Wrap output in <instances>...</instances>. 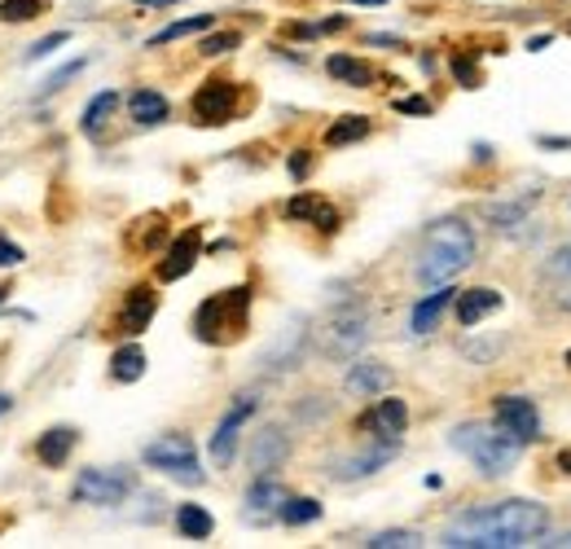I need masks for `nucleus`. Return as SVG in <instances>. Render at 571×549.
<instances>
[{"instance_id":"26","label":"nucleus","mask_w":571,"mask_h":549,"mask_svg":"<svg viewBox=\"0 0 571 549\" xmlns=\"http://www.w3.org/2000/svg\"><path fill=\"white\" fill-rule=\"evenodd\" d=\"M207 27H212V13L181 18V22L163 27V31H154V35H150V49H163V44H172V40H185V35H198V31H207Z\"/></svg>"},{"instance_id":"20","label":"nucleus","mask_w":571,"mask_h":549,"mask_svg":"<svg viewBox=\"0 0 571 549\" xmlns=\"http://www.w3.org/2000/svg\"><path fill=\"white\" fill-rule=\"evenodd\" d=\"M286 216H290V220H308V224H317L322 233H335V228H339V212H335L326 199H317V194H299V199H290Z\"/></svg>"},{"instance_id":"42","label":"nucleus","mask_w":571,"mask_h":549,"mask_svg":"<svg viewBox=\"0 0 571 549\" xmlns=\"http://www.w3.org/2000/svg\"><path fill=\"white\" fill-rule=\"evenodd\" d=\"M9 409H13V400H9V396H4V392H0V418H4V414H9Z\"/></svg>"},{"instance_id":"22","label":"nucleus","mask_w":571,"mask_h":549,"mask_svg":"<svg viewBox=\"0 0 571 549\" xmlns=\"http://www.w3.org/2000/svg\"><path fill=\"white\" fill-rule=\"evenodd\" d=\"M286 501V488L273 484V475H255V484L246 488V506H251V519H259L264 510H282Z\"/></svg>"},{"instance_id":"23","label":"nucleus","mask_w":571,"mask_h":549,"mask_svg":"<svg viewBox=\"0 0 571 549\" xmlns=\"http://www.w3.org/2000/svg\"><path fill=\"white\" fill-rule=\"evenodd\" d=\"M396 448H400V444H383V448H369V453H360V457H347V461H339L335 479H360V475H374L378 466H387V461L396 457Z\"/></svg>"},{"instance_id":"31","label":"nucleus","mask_w":571,"mask_h":549,"mask_svg":"<svg viewBox=\"0 0 571 549\" xmlns=\"http://www.w3.org/2000/svg\"><path fill=\"white\" fill-rule=\"evenodd\" d=\"M84 67H89V58H75V62H67V67H58L53 75H44L40 80V89H35V98H49V93H62L75 75H84Z\"/></svg>"},{"instance_id":"36","label":"nucleus","mask_w":571,"mask_h":549,"mask_svg":"<svg viewBox=\"0 0 571 549\" xmlns=\"http://www.w3.org/2000/svg\"><path fill=\"white\" fill-rule=\"evenodd\" d=\"M237 44H242L237 31H221V35H207V40H203V53H207V58H221V53L237 49Z\"/></svg>"},{"instance_id":"8","label":"nucleus","mask_w":571,"mask_h":549,"mask_svg":"<svg viewBox=\"0 0 571 549\" xmlns=\"http://www.w3.org/2000/svg\"><path fill=\"white\" fill-rule=\"evenodd\" d=\"M255 409H259V396H255V392H242V396L228 405V414L221 418V427H216V436H212V461H216V466H228V461H233L237 436H242V427L255 418Z\"/></svg>"},{"instance_id":"15","label":"nucleus","mask_w":571,"mask_h":549,"mask_svg":"<svg viewBox=\"0 0 571 549\" xmlns=\"http://www.w3.org/2000/svg\"><path fill=\"white\" fill-rule=\"evenodd\" d=\"M453 308H457V322H461V326H479L483 317H492V313L501 308V291H492V286L457 291Z\"/></svg>"},{"instance_id":"1","label":"nucleus","mask_w":571,"mask_h":549,"mask_svg":"<svg viewBox=\"0 0 571 549\" xmlns=\"http://www.w3.org/2000/svg\"><path fill=\"white\" fill-rule=\"evenodd\" d=\"M550 532V510L541 501H497L466 510L453 528L445 532L449 549H514L532 546Z\"/></svg>"},{"instance_id":"37","label":"nucleus","mask_w":571,"mask_h":549,"mask_svg":"<svg viewBox=\"0 0 571 549\" xmlns=\"http://www.w3.org/2000/svg\"><path fill=\"white\" fill-rule=\"evenodd\" d=\"M545 277H563V282L571 277V242H568V246H559V251L550 255V264H545Z\"/></svg>"},{"instance_id":"21","label":"nucleus","mask_w":571,"mask_h":549,"mask_svg":"<svg viewBox=\"0 0 571 549\" xmlns=\"http://www.w3.org/2000/svg\"><path fill=\"white\" fill-rule=\"evenodd\" d=\"M128 114L141 123V128H150V123H163L172 106H167V98L163 93H154V89H136L132 98H128Z\"/></svg>"},{"instance_id":"10","label":"nucleus","mask_w":571,"mask_h":549,"mask_svg":"<svg viewBox=\"0 0 571 549\" xmlns=\"http://www.w3.org/2000/svg\"><path fill=\"white\" fill-rule=\"evenodd\" d=\"M304 347H308V317H295L290 326L277 334V343L264 352V369L268 374H286V369H295L299 365V356H304Z\"/></svg>"},{"instance_id":"13","label":"nucleus","mask_w":571,"mask_h":549,"mask_svg":"<svg viewBox=\"0 0 571 549\" xmlns=\"http://www.w3.org/2000/svg\"><path fill=\"white\" fill-rule=\"evenodd\" d=\"M198 255H203V233H198V228L181 233V237L167 246L163 264H159V282H181V277L198 264Z\"/></svg>"},{"instance_id":"11","label":"nucleus","mask_w":571,"mask_h":549,"mask_svg":"<svg viewBox=\"0 0 571 549\" xmlns=\"http://www.w3.org/2000/svg\"><path fill=\"white\" fill-rule=\"evenodd\" d=\"M233 106H237V84H228V80H207V84L194 93V114H198V123H228V119H233Z\"/></svg>"},{"instance_id":"47","label":"nucleus","mask_w":571,"mask_h":549,"mask_svg":"<svg viewBox=\"0 0 571 549\" xmlns=\"http://www.w3.org/2000/svg\"><path fill=\"white\" fill-rule=\"evenodd\" d=\"M4 295H9V291H4V286H0V304H4Z\"/></svg>"},{"instance_id":"30","label":"nucleus","mask_w":571,"mask_h":549,"mask_svg":"<svg viewBox=\"0 0 571 549\" xmlns=\"http://www.w3.org/2000/svg\"><path fill=\"white\" fill-rule=\"evenodd\" d=\"M114 110H119V93H98V98L89 102V110H84V119H80V123H84V132H89V136H98V132L111 123Z\"/></svg>"},{"instance_id":"46","label":"nucleus","mask_w":571,"mask_h":549,"mask_svg":"<svg viewBox=\"0 0 571 549\" xmlns=\"http://www.w3.org/2000/svg\"><path fill=\"white\" fill-rule=\"evenodd\" d=\"M559 461H563V466H568V470H571V453H563V457H559Z\"/></svg>"},{"instance_id":"25","label":"nucleus","mask_w":571,"mask_h":549,"mask_svg":"<svg viewBox=\"0 0 571 549\" xmlns=\"http://www.w3.org/2000/svg\"><path fill=\"white\" fill-rule=\"evenodd\" d=\"M141 374H145V352H141V343H128V347H119L111 356L114 383H136Z\"/></svg>"},{"instance_id":"43","label":"nucleus","mask_w":571,"mask_h":549,"mask_svg":"<svg viewBox=\"0 0 571 549\" xmlns=\"http://www.w3.org/2000/svg\"><path fill=\"white\" fill-rule=\"evenodd\" d=\"M545 546H563V549H568L571 546V532H568V537H554V541H545Z\"/></svg>"},{"instance_id":"19","label":"nucleus","mask_w":571,"mask_h":549,"mask_svg":"<svg viewBox=\"0 0 571 549\" xmlns=\"http://www.w3.org/2000/svg\"><path fill=\"white\" fill-rule=\"evenodd\" d=\"M457 299L453 282H445V286H436V295H427L418 308H414V317H409V329L414 334H431L436 329V322L449 313V304Z\"/></svg>"},{"instance_id":"17","label":"nucleus","mask_w":571,"mask_h":549,"mask_svg":"<svg viewBox=\"0 0 571 549\" xmlns=\"http://www.w3.org/2000/svg\"><path fill=\"white\" fill-rule=\"evenodd\" d=\"M343 387H347L351 396H378V392L391 387V369H387L383 360H356V365L347 369Z\"/></svg>"},{"instance_id":"5","label":"nucleus","mask_w":571,"mask_h":549,"mask_svg":"<svg viewBox=\"0 0 571 549\" xmlns=\"http://www.w3.org/2000/svg\"><path fill=\"white\" fill-rule=\"evenodd\" d=\"M145 466L163 470L167 479L176 484H203V466H198V448L194 439L172 431V436H159L154 444H145Z\"/></svg>"},{"instance_id":"40","label":"nucleus","mask_w":571,"mask_h":549,"mask_svg":"<svg viewBox=\"0 0 571 549\" xmlns=\"http://www.w3.org/2000/svg\"><path fill=\"white\" fill-rule=\"evenodd\" d=\"M453 71H457V80H461L466 89H475V67H470V62H461V58H457Z\"/></svg>"},{"instance_id":"39","label":"nucleus","mask_w":571,"mask_h":549,"mask_svg":"<svg viewBox=\"0 0 571 549\" xmlns=\"http://www.w3.org/2000/svg\"><path fill=\"white\" fill-rule=\"evenodd\" d=\"M396 110H400V114H431V102H422V98H400Z\"/></svg>"},{"instance_id":"44","label":"nucleus","mask_w":571,"mask_h":549,"mask_svg":"<svg viewBox=\"0 0 571 549\" xmlns=\"http://www.w3.org/2000/svg\"><path fill=\"white\" fill-rule=\"evenodd\" d=\"M136 4H181V0H136Z\"/></svg>"},{"instance_id":"34","label":"nucleus","mask_w":571,"mask_h":549,"mask_svg":"<svg viewBox=\"0 0 571 549\" xmlns=\"http://www.w3.org/2000/svg\"><path fill=\"white\" fill-rule=\"evenodd\" d=\"M71 40V31H53V35H44V40H35L31 49H27V62H40V58H49L53 49H62Z\"/></svg>"},{"instance_id":"9","label":"nucleus","mask_w":571,"mask_h":549,"mask_svg":"<svg viewBox=\"0 0 571 549\" xmlns=\"http://www.w3.org/2000/svg\"><path fill=\"white\" fill-rule=\"evenodd\" d=\"M492 423H497L501 431H510L514 439H523V444H532V439L541 436V414H537V405L523 400V396H501V400L492 405Z\"/></svg>"},{"instance_id":"38","label":"nucleus","mask_w":571,"mask_h":549,"mask_svg":"<svg viewBox=\"0 0 571 549\" xmlns=\"http://www.w3.org/2000/svg\"><path fill=\"white\" fill-rule=\"evenodd\" d=\"M18 264H22V246L0 237V268H18Z\"/></svg>"},{"instance_id":"32","label":"nucleus","mask_w":571,"mask_h":549,"mask_svg":"<svg viewBox=\"0 0 571 549\" xmlns=\"http://www.w3.org/2000/svg\"><path fill=\"white\" fill-rule=\"evenodd\" d=\"M49 9V0H0V22H31Z\"/></svg>"},{"instance_id":"4","label":"nucleus","mask_w":571,"mask_h":549,"mask_svg":"<svg viewBox=\"0 0 571 549\" xmlns=\"http://www.w3.org/2000/svg\"><path fill=\"white\" fill-rule=\"evenodd\" d=\"M246 322H251V291L246 286H233V291H221V295H207L194 313V334L203 343H233L246 334Z\"/></svg>"},{"instance_id":"2","label":"nucleus","mask_w":571,"mask_h":549,"mask_svg":"<svg viewBox=\"0 0 571 549\" xmlns=\"http://www.w3.org/2000/svg\"><path fill=\"white\" fill-rule=\"evenodd\" d=\"M475 228L461 216L436 220L427 233H422V246H418V282L422 286H445L453 282L457 273H466L475 264Z\"/></svg>"},{"instance_id":"45","label":"nucleus","mask_w":571,"mask_h":549,"mask_svg":"<svg viewBox=\"0 0 571 549\" xmlns=\"http://www.w3.org/2000/svg\"><path fill=\"white\" fill-rule=\"evenodd\" d=\"M351 4H387V0H351Z\"/></svg>"},{"instance_id":"48","label":"nucleus","mask_w":571,"mask_h":549,"mask_svg":"<svg viewBox=\"0 0 571 549\" xmlns=\"http://www.w3.org/2000/svg\"><path fill=\"white\" fill-rule=\"evenodd\" d=\"M563 360H568V369H571V352H568V356H563Z\"/></svg>"},{"instance_id":"3","label":"nucleus","mask_w":571,"mask_h":549,"mask_svg":"<svg viewBox=\"0 0 571 549\" xmlns=\"http://www.w3.org/2000/svg\"><path fill=\"white\" fill-rule=\"evenodd\" d=\"M449 439H453L457 453H466V457L479 466V475H488V479L510 475L514 461H519V453H523V439H514L510 431H501L497 423H492V427L466 423V427H457Z\"/></svg>"},{"instance_id":"35","label":"nucleus","mask_w":571,"mask_h":549,"mask_svg":"<svg viewBox=\"0 0 571 549\" xmlns=\"http://www.w3.org/2000/svg\"><path fill=\"white\" fill-rule=\"evenodd\" d=\"M523 216H528V203H510V207H488V220H492L497 228H510V224H519Z\"/></svg>"},{"instance_id":"7","label":"nucleus","mask_w":571,"mask_h":549,"mask_svg":"<svg viewBox=\"0 0 571 549\" xmlns=\"http://www.w3.org/2000/svg\"><path fill=\"white\" fill-rule=\"evenodd\" d=\"M369 343V308L365 304H343L339 313H330V322L322 329V352L326 356H351V352H360Z\"/></svg>"},{"instance_id":"24","label":"nucleus","mask_w":571,"mask_h":549,"mask_svg":"<svg viewBox=\"0 0 571 549\" xmlns=\"http://www.w3.org/2000/svg\"><path fill=\"white\" fill-rule=\"evenodd\" d=\"M326 71L339 80V84H351V89H369L374 84V71L365 67V62H356V58H347V53H330V62H326Z\"/></svg>"},{"instance_id":"14","label":"nucleus","mask_w":571,"mask_h":549,"mask_svg":"<svg viewBox=\"0 0 571 549\" xmlns=\"http://www.w3.org/2000/svg\"><path fill=\"white\" fill-rule=\"evenodd\" d=\"M286 457H290V436L282 427H264L251 444V470L255 475H273Z\"/></svg>"},{"instance_id":"18","label":"nucleus","mask_w":571,"mask_h":549,"mask_svg":"<svg viewBox=\"0 0 571 549\" xmlns=\"http://www.w3.org/2000/svg\"><path fill=\"white\" fill-rule=\"evenodd\" d=\"M75 439H80V431H75V427H49L44 436L35 439V457H40L49 470H58V466H67V461H71Z\"/></svg>"},{"instance_id":"33","label":"nucleus","mask_w":571,"mask_h":549,"mask_svg":"<svg viewBox=\"0 0 571 549\" xmlns=\"http://www.w3.org/2000/svg\"><path fill=\"white\" fill-rule=\"evenodd\" d=\"M418 541H422L418 532H409V528H391V532H374L365 546L369 549H414Z\"/></svg>"},{"instance_id":"6","label":"nucleus","mask_w":571,"mask_h":549,"mask_svg":"<svg viewBox=\"0 0 571 549\" xmlns=\"http://www.w3.org/2000/svg\"><path fill=\"white\" fill-rule=\"evenodd\" d=\"M132 488H136V475L128 466H89V470H80L71 497L84 506H119Z\"/></svg>"},{"instance_id":"28","label":"nucleus","mask_w":571,"mask_h":549,"mask_svg":"<svg viewBox=\"0 0 571 549\" xmlns=\"http://www.w3.org/2000/svg\"><path fill=\"white\" fill-rule=\"evenodd\" d=\"M369 136V119L365 114H343L339 123L326 128V145H351V141H365Z\"/></svg>"},{"instance_id":"16","label":"nucleus","mask_w":571,"mask_h":549,"mask_svg":"<svg viewBox=\"0 0 571 549\" xmlns=\"http://www.w3.org/2000/svg\"><path fill=\"white\" fill-rule=\"evenodd\" d=\"M154 313H159V295L150 286H136V291H128V299L119 308V329L123 334H141L154 322Z\"/></svg>"},{"instance_id":"12","label":"nucleus","mask_w":571,"mask_h":549,"mask_svg":"<svg viewBox=\"0 0 571 549\" xmlns=\"http://www.w3.org/2000/svg\"><path fill=\"white\" fill-rule=\"evenodd\" d=\"M365 427L383 439V444H400L405 427H409V405L396 400V396H383V400L365 414Z\"/></svg>"},{"instance_id":"41","label":"nucleus","mask_w":571,"mask_h":549,"mask_svg":"<svg viewBox=\"0 0 571 549\" xmlns=\"http://www.w3.org/2000/svg\"><path fill=\"white\" fill-rule=\"evenodd\" d=\"M308 167H313V163H308V150H299V154L290 159V176H308Z\"/></svg>"},{"instance_id":"27","label":"nucleus","mask_w":571,"mask_h":549,"mask_svg":"<svg viewBox=\"0 0 571 549\" xmlns=\"http://www.w3.org/2000/svg\"><path fill=\"white\" fill-rule=\"evenodd\" d=\"M176 528L190 537V541H207L216 532V519L203 510V506H181L176 510Z\"/></svg>"},{"instance_id":"29","label":"nucleus","mask_w":571,"mask_h":549,"mask_svg":"<svg viewBox=\"0 0 571 549\" xmlns=\"http://www.w3.org/2000/svg\"><path fill=\"white\" fill-rule=\"evenodd\" d=\"M277 515H282V523L304 528V523H317L322 519V501H313V497H286Z\"/></svg>"}]
</instances>
